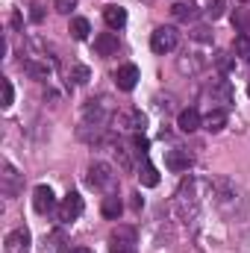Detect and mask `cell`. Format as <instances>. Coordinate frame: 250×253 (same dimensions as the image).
Segmentation results:
<instances>
[{
  "label": "cell",
  "instance_id": "1",
  "mask_svg": "<svg viewBox=\"0 0 250 253\" xmlns=\"http://www.w3.org/2000/svg\"><path fill=\"white\" fill-rule=\"evenodd\" d=\"M88 186L97 191H106V194H112L115 186H118V174L112 171V165H106V162H91V168H88Z\"/></svg>",
  "mask_w": 250,
  "mask_h": 253
},
{
  "label": "cell",
  "instance_id": "2",
  "mask_svg": "<svg viewBox=\"0 0 250 253\" xmlns=\"http://www.w3.org/2000/svg\"><path fill=\"white\" fill-rule=\"evenodd\" d=\"M135 230L126 227V224H118L112 233H109V253H135Z\"/></svg>",
  "mask_w": 250,
  "mask_h": 253
},
{
  "label": "cell",
  "instance_id": "3",
  "mask_svg": "<svg viewBox=\"0 0 250 253\" xmlns=\"http://www.w3.org/2000/svg\"><path fill=\"white\" fill-rule=\"evenodd\" d=\"M177 44H180V33H177L174 27H159V30H153V36H150V50L159 53V56L177 50Z\"/></svg>",
  "mask_w": 250,
  "mask_h": 253
},
{
  "label": "cell",
  "instance_id": "4",
  "mask_svg": "<svg viewBox=\"0 0 250 253\" xmlns=\"http://www.w3.org/2000/svg\"><path fill=\"white\" fill-rule=\"evenodd\" d=\"M83 209H85L83 197H80L77 191H68L62 197V203L56 206V218H59L62 224H71V221H77V218L83 215Z\"/></svg>",
  "mask_w": 250,
  "mask_h": 253
},
{
  "label": "cell",
  "instance_id": "5",
  "mask_svg": "<svg viewBox=\"0 0 250 253\" xmlns=\"http://www.w3.org/2000/svg\"><path fill=\"white\" fill-rule=\"evenodd\" d=\"M144 124H147V118H144V112H141V109H124V112H118V115H115V126H118V129L141 132Z\"/></svg>",
  "mask_w": 250,
  "mask_h": 253
},
{
  "label": "cell",
  "instance_id": "6",
  "mask_svg": "<svg viewBox=\"0 0 250 253\" xmlns=\"http://www.w3.org/2000/svg\"><path fill=\"white\" fill-rule=\"evenodd\" d=\"M191 162H194V156L188 153L186 147H171L168 153H165V165L174 171V174H183L191 168Z\"/></svg>",
  "mask_w": 250,
  "mask_h": 253
},
{
  "label": "cell",
  "instance_id": "7",
  "mask_svg": "<svg viewBox=\"0 0 250 253\" xmlns=\"http://www.w3.org/2000/svg\"><path fill=\"white\" fill-rule=\"evenodd\" d=\"M30 245H33V236L27 227H18L6 236V253H30Z\"/></svg>",
  "mask_w": 250,
  "mask_h": 253
},
{
  "label": "cell",
  "instance_id": "8",
  "mask_svg": "<svg viewBox=\"0 0 250 253\" xmlns=\"http://www.w3.org/2000/svg\"><path fill=\"white\" fill-rule=\"evenodd\" d=\"M33 206H36L39 215H50L56 209V197H53L50 186H36V191H33Z\"/></svg>",
  "mask_w": 250,
  "mask_h": 253
},
{
  "label": "cell",
  "instance_id": "9",
  "mask_svg": "<svg viewBox=\"0 0 250 253\" xmlns=\"http://www.w3.org/2000/svg\"><path fill=\"white\" fill-rule=\"evenodd\" d=\"M0 191L6 194V197H15L18 191H21V174L15 171V165H9V162H3V174H0Z\"/></svg>",
  "mask_w": 250,
  "mask_h": 253
},
{
  "label": "cell",
  "instance_id": "10",
  "mask_svg": "<svg viewBox=\"0 0 250 253\" xmlns=\"http://www.w3.org/2000/svg\"><path fill=\"white\" fill-rule=\"evenodd\" d=\"M135 83H138V68L135 65H121L118 71H115V85L121 88V91H132L135 88Z\"/></svg>",
  "mask_w": 250,
  "mask_h": 253
},
{
  "label": "cell",
  "instance_id": "11",
  "mask_svg": "<svg viewBox=\"0 0 250 253\" xmlns=\"http://www.w3.org/2000/svg\"><path fill=\"white\" fill-rule=\"evenodd\" d=\"M94 50H97V56H115L118 53V36L115 33H100L94 39Z\"/></svg>",
  "mask_w": 250,
  "mask_h": 253
},
{
  "label": "cell",
  "instance_id": "12",
  "mask_svg": "<svg viewBox=\"0 0 250 253\" xmlns=\"http://www.w3.org/2000/svg\"><path fill=\"white\" fill-rule=\"evenodd\" d=\"M177 126H180L183 132H194V129H200V126H203V118H200V112H197L194 106H188V109H183V112H180Z\"/></svg>",
  "mask_w": 250,
  "mask_h": 253
},
{
  "label": "cell",
  "instance_id": "13",
  "mask_svg": "<svg viewBox=\"0 0 250 253\" xmlns=\"http://www.w3.org/2000/svg\"><path fill=\"white\" fill-rule=\"evenodd\" d=\"M100 212H103V218H112V221H118V215L124 212V203H121V197L112 191V194H106L103 197V206H100Z\"/></svg>",
  "mask_w": 250,
  "mask_h": 253
},
{
  "label": "cell",
  "instance_id": "14",
  "mask_svg": "<svg viewBox=\"0 0 250 253\" xmlns=\"http://www.w3.org/2000/svg\"><path fill=\"white\" fill-rule=\"evenodd\" d=\"M103 21H106L112 30H121L126 24V9L124 6H106V9H103Z\"/></svg>",
  "mask_w": 250,
  "mask_h": 253
},
{
  "label": "cell",
  "instance_id": "15",
  "mask_svg": "<svg viewBox=\"0 0 250 253\" xmlns=\"http://www.w3.org/2000/svg\"><path fill=\"white\" fill-rule=\"evenodd\" d=\"M203 126H206L209 132H221V129L227 126V109H212V112L203 118Z\"/></svg>",
  "mask_w": 250,
  "mask_h": 253
},
{
  "label": "cell",
  "instance_id": "16",
  "mask_svg": "<svg viewBox=\"0 0 250 253\" xmlns=\"http://www.w3.org/2000/svg\"><path fill=\"white\" fill-rule=\"evenodd\" d=\"M212 97H218V100L224 103V109L233 106V85H230L227 80H218V83L212 85Z\"/></svg>",
  "mask_w": 250,
  "mask_h": 253
},
{
  "label": "cell",
  "instance_id": "17",
  "mask_svg": "<svg viewBox=\"0 0 250 253\" xmlns=\"http://www.w3.org/2000/svg\"><path fill=\"white\" fill-rule=\"evenodd\" d=\"M24 71H27L33 80H47V77H50V65L39 62V59H27V62H24Z\"/></svg>",
  "mask_w": 250,
  "mask_h": 253
},
{
  "label": "cell",
  "instance_id": "18",
  "mask_svg": "<svg viewBox=\"0 0 250 253\" xmlns=\"http://www.w3.org/2000/svg\"><path fill=\"white\" fill-rule=\"evenodd\" d=\"M42 251L44 253H68L65 251V233H50V236H44V245H42Z\"/></svg>",
  "mask_w": 250,
  "mask_h": 253
},
{
  "label": "cell",
  "instance_id": "19",
  "mask_svg": "<svg viewBox=\"0 0 250 253\" xmlns=\"http://www.w3.org/2000/svg\"><path fill=\"white\" fill-rule=\"evenodd\" d=\"M88 33H91V27H88L85 18H71V36H74L77 42H85Z\"/></svg>",
  "mask_w": 250,
  "mask_h": 253
},
{
  "label": "cell",
  "instance_id": "20",
  "mask_svg": "<svg viewBox=\"0 0 250 253\" xmlns=\"http://www.w3.org/2000/svg\"><path fill=\"white\" fill-rule=\"evenodd\" d=\"M171 12H174L177 21H194L197 18V6H191V3H174Z\"/></svg>",
  "mask_w": 250,
  "mask_h": 253
},
{
  "label": "cell",
  "instance_id": "21",
  "mask_svg": "<svg viewBox=\"0 0 250 253\" xmlns=\"http://www.w3.org/2000/svg\"><path fill=\"white\" fill-rule=\"evenodd\" d=\"M233 50H236V56H242L245 62H250V36L248 33H239V36H236Z\"/></svg>",
  "mask_w": 250,
  "mask_h": 253
},
{
  "label": "cell",
  "instance_id": "22",
  "mask_svg": "<svg viewBox=\"0 0 250 253\" xmlns=\"http://www.w3.org/2000/svg\"><path fill=\"white\" fill-rule=\"evenodd\" d=\"M138 177H141V186H147V189L159 186V171H156L147 159H144V168H141V174H138Z\"/></svg>",
  "mask_w": 250,
  "mask_h": 253
},
{
  "label": "cell",
  "instance_id": "23",
  "mask_svg": "<svg viewBox=\"0 0 250 253\" xmlns=\"http://www.w3.org/2000/svg\"><path fill=\"white\" fill-rule=\"evenodd\" d=\"M147 150H150V141L144 138V132H135V135H132V153H135L138 159H147Z\"/></svg>",
  "mask_w": 250,
  "mask_h": 253
},
{
  "label": "cell",
  "instance_id": "24",
  "mask_svg": "<svg viewBox=\"0 0 250 253\" xmlns=\"http://www.w3.org/2000/svg\"><path fill=\"white\" fill-rule=\"evenodd\" d=\"M71 77H74V83H77V85H85V83L91 80V71H88L85 65H74V71H71Z\"/></svg>",
  "mask_w": 250,
  "mask_h": 253
},
{
  "label": "cell",
  "instance_id": "25",
  "mask_svg": "<svg viewBox=\"0 0 250 253\" xmlns=\"http://www.w3.org/2000/svg\"><path fill=\"white\" fill-rule=\"evenodd\" d=\"M0 88H3V109H9L12 106V100H15V88H12V83L9 80H0Z\"/></svg>",
  "mask_w": 250,
  "mask_h": 253
},
{
  "label": "cell",
  "instance_id": "26",
  "mask_svg": "<svg viewBox=\"0 0 250 253\" xmlns=\"http://www.w3.org/2000/svg\"><path fill=\"white\" fill-rule=\"evenodd\" d=\"M233 21H236V27L242 30V33H248L250 30V15L245 9H236V15H233Z\"/></svg>",
  "mask_w": 250,
  "mask_h": 253
},
{
  "label": "cell",
  "instance_id": "27",
  "mask_svg": "<svg viewBox=\"0 0 250 253\" xmlns=\"http://www.w3.org/2000/svg\"><path fill=\"white\" fill-rule=\"evenodd\" d=\"M206 15H209L212 21H215V18H221V15H224V0H212V3H209V9H206Z\"/></svg>",
  "mask_w": 250,
  "mask_h": 253
},
{
  "label": "cell",
  "instance_id": "28",
  "mask_svg": "<svg viewBox=\"0 0 250 253\" xmlns=\"http://www.w3.org/2000/svg\"><path fill=\"white\" fill-rule=\"evenodd\" d=\"M115 156H118V162H121L124 171H132V162H129V156H126V150L121 147V144H115Z\"/></svg>",
  "mask_w": 250,
  "mask_h": 253
},
{
  "label": "cell",
  "instance_id": "29",
  "mask_svg": "<svg viewBox=\"0 0 250 253\" xmlns=\"http://www.w3.org/2000/svg\"><path fill=\"white\" fill-rule=\"evenodd\" d=\"M77 6V0H53V9L62 12V15H71V9Z\"/></svg>",
  "mask_w": 250,
  "mask_h": 253
},
{
  "label": "cell",
  "instance_id": "30",
  "mask_svg": "<svg viewBox=\"0 0 250 253\" xmlns=\"http://www.w3.org/2000/svg\"><path fill=\"white\" fill-rule=\"evenodd\" d=\"M215 65H218V71H221V74H227V71L233 68V59H230L227 53H218V56H215Z\"/></svg>",
  "mask_w": 250,
  "mask_h": 253
},
{
  "label": "cell",
  "instance_id": "31",
  "mask_svg": "<svg viewBox=\"0 0 250 253\" xmlns=\"http://www.w3.org/2000/svg\"><path fill=\"white\" fill-rule=\"evenodd\" d=\"M30 18H33L36 24L44 21V6H42V3H33V6H30Z\"/></svg>",
  "mask_w": 250,
  "mask_h": 253
},
{
  "label": "cell",
  "instance_id": "32",
  "mask_svg": "<svg viewBox=\"0 0 250 253\" xmlns=\"http://www.w3.org/2000/svg\"><path fill=\"white\" fill-rule=\"evenodd\" d=\"M191 36H194V39H197V42H212V33H209V30H206V27H197V30H194V33H191Z\"/></svg>",
  "mask_w": 250,
  "mask_h": 253
},
{
  "label": "cell",
  "instance_id": "33",
  "mask_svg": "<svg viewBox=\"0 0 250 253\" xmlns=\"http://www.w3.org/2000/svg\"><path fill=\"white\" fill-rule=\"evenodd\" d=\"M132 209H141V194H132Z\"/></svg>",
  "mask_w": 250,
  "mask_h": 253
},
{
  "label": "cell",
  "instance_id": "34",
  "mask_svg": "<svg viewBox=\"0 0 250 253\" xmlns=\"http://www.w3.org/2000/svg\"><path fill=\"white\" fill-rule=\"evenodd\" d=\"M68 253H91L88 248H74V251H68Z\"/></svg>",
  "mask_w": 250,
  "mask_h": 253
},
{
  "label": "cell",
  "instance_id": "35",
  "mask_svg": "<svg viewBox=\"0 0 250 253\" xmlns=\"http://www.w3.org/2000/svg\"><path fill=\"white\" fill-rule=\"evenodd\" d=\"M248 94H250V85H248Z\"/></svg>",
  "mask_w": 250,
  "mask_h": 253
}]
</instances>
